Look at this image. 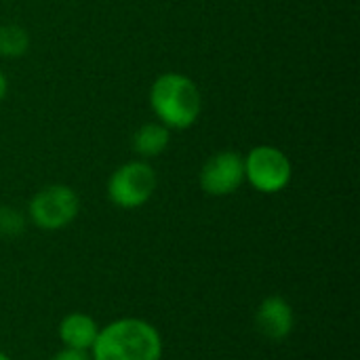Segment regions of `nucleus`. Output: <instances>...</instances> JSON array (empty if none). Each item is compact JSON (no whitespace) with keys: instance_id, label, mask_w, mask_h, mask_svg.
<instances>
[{"instance_id":"4468645a","label":"nucleus","mask_w":360,"mask_h":360,"mask_svg":"<svg viewBox=\"0 0 360 360\" xmlns=\"http://www.w3.org/2000/svg\"><path fill=\"white\" fill-rule=\"evenodd\" d=\"M0 360H13V359H11V356H8L6 352H2V350H0Z\"/></svg>"},{"instance_id":"7ed1b4c3","label":"nucleus","mask_w":360,"mask_h":360,"mask_svg":"<svg viewBox=\"0 0 360 360\" xmlns=\"http://www.w3.org/2000/svg\"><path fill=\"white\" fill-rule=\"evenodd\" d=\"M158 190V173L148 160H129L108 179V198L114 207L133 211L150 202Z\"/></svg>"},{"instance_id":"6e6552de","label":"nucleus","mask_w":360,"mask_h":360,"mask_svg":"<svg viewBox=\"0 0 360 360\" xmlns=\"http://www.w3.org/2000/svg\"><path fill=\"white\" fill-rule=\"evenodd\" d=\"M99 323L86 314V312H70L59 321L57 335L63 348L91 352L97 335H99Z\"/></svg>"},{"instance_id":"39448f33","label":"nucleus","mask_w":360,"mask_h":360,"mask_svg":"<svg viewBox=\"0 0 360 360\" xmlns=\"http://www.w3.org/2000/svg\"><path fill=\"white\" fill-rule=\"evenodd\" d=\"M80 213V198L78 194L65 184H51L38 190L30 205H27V219L44 230V232H59L74 224Z\"/></svg>"},{"instance_id":"0eeeda50","label":"nucleus","mask_w":360,"mask_h":360,"mask_svg":"<svg viewBox=\"0 0 360 360\" xmlns=\"http://www.w3.org/2000/svg\"><path fill=\"white\" fill-rule=\"evenodd\" d=\"M255 327L270 342H283L293 333L295 312L283 295H268L255 310Z\"/></svg>"},{"instance_id":"f257e3e1","label":"nucleus","mask_w":360,"mask_h":360,"mask_svg":"<svg viewBox=\"0 0 360 360\" xmlns=\"http://www.w3.org/2000/svg\"><path fill=\"white\" fill-rule=\"evenodd\" d=\"M160 331L137 316H124L99 329L91 360H162Z\"/></svg>"},{"instance_id":"1a4fd4ad","label":"nucleus","mask_w":360,"mask_h":360,"mask_svg":"<svg viewBox=\"0 0 360 360\" xmlns=\"http://www.w3.org/2000/svg\"><path fill=\"white\" fill-rule=\"evenodd\" d=\"M171 143V129H167L162 122L154 120V122H146L141 124L135 133H133V139H131V146H133V152L141 158V160H148V158H156L160 154L167 152Z\"/></svg>"},{"instance_id":"423d86ee","label":"nucleus","mask_w":360,"mask_h":360,"mask_svg":"<svg viewBox=\"0 0 360 360\" xmlns=\"http://www.w3.org/2000/svg\"><path fill=\"white\" fill-rule=\"evenodd\" d=\"M200 190L209 196H230L245 184V158L236 150H221L209 156L198 175Z\"/></svg>"},{"instance_id":"ddd939ff","label":"nucleus","mask_w":360,"mask_h":360,"mask_svg":"<svg viewBox=\"0 0 360 360\" xmlns=\"http://www.w3.org/2000/svg\"><path fill=\"white\" fill-rule=\"evenodd\" d=\"M6 91H8V80H6V76H4V72L0 70V101L6 97Z\"/></svg>"},{"instance_id":"20e7f679","label":"nucleus","mask_w":360,"mask_h":360,"mask_svg":"<svg viewBox=\"0 0 360 360\" xmlns=\"http://www.w3.org/2000/svg\"><path fill=\"white\" fill-rule=\"evenodd\" d=\"M245 158V181L259 194H278L289 188L293 179V165L289 156L276 146H255Z\"/></svg>"},{"instance_id":"f03ea898","label":"nucleus","mask_w":360,"mask_h":360,"mask_svg":"<svg viewBox=\"0 0 360 360\" xmlns=\"http://www.w3.org/2000/svg\"><path fill=\"white\" fill-rule=\"evenodd\" d=\"M150 108L156 120L167 129L186 131L200 118L202 95L190 76L179 72H165L150 86Z\"/></svg>"},{"instance_id":"f8f14e48","label":"nucleus","mask_w":360,"mask_h":360,"mask_svg":"<svg viewBox=\"0 0 360 360\" xmlns=\"http://www.w3.org/2000/svg\"><path fill=\"white\" fill-rule=\"evenodd\" d=\"M49 360H91V354L89 352H80V350L61 348L59 352H55Z\"/></svg>"},{"instance_id":"9d476101","label":"nucleus","mask_w":360,"mask_h":360,"mask_svg":"<svg viewBox=\"0 0 360 360\" xmlns=\"http://www.w3.org/2000/svg\"><path fill=\"white\" fill-rule=\"evenodd\" d=\"M30 49V36L21 25H2L0 27V55L2 57H21Z\"/></svg>"},{"instance_id":"9b49d317","label":"nucleus","mask_w":360,"mask_h":360,"mask_svg":"<svg viewBox=\"0 0 360 360\" xmlns=\"http://www.w3.org/2000/svg\"><path fill=\"white\" fill-rule=\"evenodd\" d=\"M25 224L27 221L19 209L8 207V205H0V236L2 238H15V236L23 234Z\"/></svg>"}]
</instances>
